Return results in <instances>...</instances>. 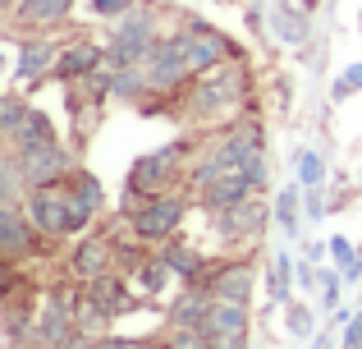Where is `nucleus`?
I'll return each instance as SVG.
<instances>
[{
	"mask_svg": "<svg viewBox=\"0 0 362 349\" xmlns=\"http://www.w3.org/2000/svg\"><path fill=\"white\" fill-rule=\"evenodd\" d=\"M151 37H156V23H151V14H124L115 23V42H110L106 60L110 69H124V64H142L151 55Z\"/></svg>",
	"mask_w": 362,
	"mask_h": 349,
	"instance_id": "f257e3e1",
	"label": "nucleus"
},
{
	"mask_svg": "<svg viewBox=\"0 0 362 349\" xmlns=\"http://www.w3.org/2000/svg\"><path fill=\"white\" fill-rule=\"evenodd\" d=\"M243 97V74L239 69H206L202 79L193 83V92H188V106L197 110V115H221L225 106H234V101Z\"/></svg>",
	"mask_w": 362,
	"mask_h": 349,
	"instance_id": "f03ea898",
	"label": "nucleus"
},
{
	"mask_svg": "<svg viewBox=\"0 0 362 349\" xmlns=\"http://www.w3.org/2000/svg\"><path fill=\"white\" fill-rule=\"evenodd\" d=\"M179 46H184V60H188V69H193V74L216 69L225 55H239L230 37L216 33V28H206V23H197V18L188 23V33H179Z\"/></svg>",
	"mask_w": 362,
	"mask_h": 349,
	"instance_id": "7ed1b4c3",
	"label": "nucleus"
},
{
	"mask_svg": "<svg viewBox=\"0 0 362 349\" xmlns=\"http://www.w3.org/2000/svg\"><path fill=\"white\" fill-rule=\"evenodd\" d=\"M179 221H184V202L156 193L138 216H133V230H138V239H170V234L179 230Z\"/></svg>",
	"mask_w": 362,
	"mask_h": 349,
	"instance_id": "20e7f679",
	"label": "nucleus"
},
{
	"mask_svg": "<svg viewBox=\"0 0 362 349\" xmlns=\"http://www.w3.org/2000/svg\"><path fill=\"white\" fill-rule=\"evenodd\" d=\"M188 60H184V46H179V37H170V42H156L147 55V79L151 88H179V83H188Z\"/></svg>",
	"mask_w": 362,
	"mask_h": 349,
	"instance_id": "39448f33",
	"label": "nucleus"
},
{
	"mask_svg": "<svg viewBox=\"0 0 362 349\" xmlns=\"http://www.w3.org/2000/svg\"><path fill=\"white\" fill-rule=\"evenodd\" d=\"M18 175H23V184L46 188V184H55V179L69 175V161H64V152H60L55 143H46V147H23Z\"/></svg>",
	"mask_w": 362,
	"mask_h": 349,
	"instance_id": "423d86ee",
	"label": "nucleus"
},
{
	"mask_svg": "<svg viewBox=\"0 0 362 349\" xmlns=\"http://www.w3.org/2000/svg\"><path fill=\"white\" fill-rule=\"evenodd\" d=\"M83 308L97 317H119V313H133V299L124 294V285L115 276H92L88 294H83Z\"/></svg>",
	"mask_w": 362,
	"mask_h": 349,
	"instance_id": "0eeeda50",
	"label": "nucleus"
},
{
	"mask_svg": "<svg viewBox=\"0 0 362 349\" xmlns=\"http://www.w3.org/2000/svg\"><path fill=\"white\" fill-rule=\"evenodd\" d=\"M28 221H33L42 234H69V221H64V193H55L51 184L33 188V198H28Z\"/></svg>",
	"mask_w": 362,
	"mask_h": 349,
	"instance_id": "6e6552de",
	"label": "nucleus"
},
{
	"mask_svg": "<svg viewBox=\"0 0 362 349\" xmlns=\"http://www.w3.org/2000/svg\"><path fill=\"white\" fill-rule=\"evenodd\" d=\"M179 152H184V143L165 147V152H156V156H142V161L133 166V175H129V193H138V198L156 193V184L170 175V166H175V156H179Z\"/></svg>",
	"mask_w": 362,
	"mask_h": 349,
	"instance_id": "1a4fd4ad",
	"label": "nucleus"
},
{
	"mask_svg": "<svg viewBox=\"0 0 362 349\" xmlns=\"http://www.w3.org/2000/svg\"><path fill=\"white\" fill-rule=\"evenodd\" d=\"M262 225H266V207H262V202H252V198H243V202L225 207V216H221V234H225V239H243V234H257Z\"/></svg>",
	"mask_w": 362,
	"mask_h": 349,
	"instance_id": "9d476101",
	"label": "nucleus"
},
{
	"mask_svg": "<svg viewBox=\"0 0 362 349\" xmlns=\"http://www.w3.org/2000/svg\"><path fill=\"white\" fill-rule=\"evenodd\" d=\"M211 304H216L211 290L193 285L175 308H170V322H175V326H206V317H211Z\"/></svg>",
	"mask_w": 362,
	"mask_h": 349,
	"instance_id": "9b49d317",
	"label": "nucleus"
},
{
	"mask_svg": "<svg viewBox=\"0 0 362 349\" xmlns=\"http://www.w3.org/2000/svg\"><path fill=\"white\" fill-rule=\"evenodd\" d=\"M101 60H106V51H101V46H92V42H74V46H64V51H60L55 69H60L64 79H83V74H92Z\"/></svg>",
	"mask_w": 362,
	"mask_h": 349,
	"instance_id": "f8f14e48",
	"label": "nucleus"
},
{
	"mask_svg": "<svg viewBox=\"0 0 362 349\" xmlns=\"http://www.w3.org/2000/svg\"><path fill=\"white\" fill-rule=\"evenodd\" d=\"M247 193H252V179H247L243 166H239V171L221 175L216 184H206V207H234V202H243Z\"/></svg>",
	"mask_w": 362,
	"mask_h": 349,
	"instance_id": "ddd939ff",
	"label": "nucleus"
},
{
	"mask_svg": "<svg viewBox=\"0 0 362 349\" xmlns=\"http://www.w3.org/2000/svg\"><path fill=\"white\" fill-rule=\"evenodd\" d=\"M74 271H78V276H106V271H110V244L106 239H83L78 244V248H74Z\"/></svg>",
	"mask_w": 362,
	"mask_h": 349,
	"instance_id": "4468645a",
	"label": "nucleus"
},
{
	"mask_svg": "<svg viewBox=\"0 0 362 349\" xmlns=\"http://www.w3.org/2000/svg\"><path fill=\"white\" fill-rule=\"evenodd\" d=\"M206 336H225V331H247V313L239 299H216L211 304V317H206L202 326Z\"/></svg>",
	"mask_w": 362,
	"mask_h": 349,
	"instance_id": "2eb2a0df",
	"label": "nucleus"
},
{
	"mask_svg": "<svg viewBox=\"0 0 362 349\" xmlns=\"http://www.w3.org/2000/svg\"><path fill=\"white\" fill-rule=\"evenodd\" d=\"M33 248V230H28L23 216H14L9 207H0V253H28Z\"/></svg>",
	"mask_w": 362,
	"mask_h": 349,
	"instance_id": "dca6fc26",
	"label": "nucleus"
},
{
	"mask_svg": "<svg viewBox=\"0 0 362 349\" xmlns=\"http://www.w3.org/2000/svg\"><path fill=\"white\" fill-rule=\"evenodd\" d=\"M69 9H74V0H23V5H18V23H28V28L60 23Z\"/></svg>",
	"mask_w": 362,
	"mask_h": 349,
	"instance_id": "f3484780",
	"label": "nucleus"
},
{
	"mask_svg": "<svg viewBox=\"0 0 362 349\" xmlns=\"http://www.w3.org/2000/svg\"><path fill=\"white\" fill-rule=\"evenodd\" d=\"M211 294L216 299H239V304H247V294H252V267H225L221 276L211 280Z\"/></svg>",
	"mask_w": 362,
	"mask_h": 349,
	"instance_id": "a211bd4d",
	"label": "nucleus"
},
{
	"mask_svg": "<svg viewBox=\"0 0 362 349\" xmlns=\"http://www.w3.org/2000/svg\"><path fill=\"white\" fill-rule=\"evenodd\" d=\"M55 60H60V55H55L51 42H28L23 55H18V74H23V79H37V74H46Z\"/></svg>",
	"mask_w": 362,
	"mask_h": 349,
	"instance_id": "6ab92c4d",
	"label": "nucleus"
},
{
	"mask_svg": "<svg viewBox=\"0 0 362 349\" xmlns=\"http://www.w3.org/2000/svg\"><path fill=\"white\" fill-rule=\"evenodd\" d=\"M18 134V147H46V143H55V129H51V120L42 115V110H28V120L14 129Z\"/></svg>",
	"mask_w": 362,
	"mask_h": 349,
	"instance_id": "aec40b11",
	"label": "nucleus"
},
{
	"mask_svg": "<svg viewBox=\"0 0 362 349\" xmlns=\"http://www.w3.org/2000/svg\"><path fill=\"white\" fill-rule=\"evenodd\" d=\"M160 262H165L175 276H184V280H197V276H202V258H197L193 248H184V244H165Z\"/></svg>",
	"mask_w": 362,
	"mask_h": 349,
	"instance_id": "412c9836",
	"label": "nucleus"
},
{
	"mask_svg": "<svg viewBox=\"0 0 362 349\" xmlns=\"http://www.w3.org/2000/svg\"><path fill=\"white\" fill-rule=\"evenodd\" d=\"M275 216H280V225H284L289 234H298V184L284 188V193L275 198Z\"/></svg>",
	"mask_w": 362,
	"mask_h": 349,
	"instance_id": "4be33fe9",
	"label": "nucleus"
},
{
	"mask_svg": "<svg viewBox=\"0 0 362 349\" xmlns=\"http://www.w3.org/2000/svg\"><path fill=\"white\" fill-rule=\"evenodd\" d=\"M165 349H211V336H206L202 326H175V336H170Z\"/></svg>",
	"mask_w": 362,
	"mask_h": 349,
	"instance_id": "5701e85b",
	"label": "nucleus"
},
{
	"mask_svg": "<svg viewBox=\"0 0 362 349\" xmlns=\"http://www.w3.org/2000/svg\"><path fill=\"white\" fill-rule=\"evenodd\" d=\"M165 262H142L138 267V285L147 290V294H160V285H165Z\"/></svg>",
	"mask_w": 362,
	"mask_h": 349,
	"instance_id": "b1692460",
	"label": "nucleus"
},
{
	"mask_svg": "<svg viewBox=\"0 0 362 349\" xmlns=\"http://www.w3.org/2000/svg\"><path fill=\"white\" fill-rule=\"evenodd\" d=\"M321 175H326V171H321V156H317V152H303V156H298V179H303L308 188H317Z\"/></svg>",
	"mask_w": 362,
	"mask_h": 349,
	"instance_id": "393cba45",
	"label": "nucleus"
},
{
	"mask_svg": "<svg viewBox=\"0 0 362 349\" xmlns=\"http://www.w3.org/2000/svg\"><path fill=\"white\" fill-rule=\"evenodd\" d=\"M23 120H28V106H23V101H14V97L0 101V129H18Z\"/></svg>",
	"mask_w": 362,
	"mask_h": 349,
	"instance_id": "a878e982",
	"label": "nucleus"
},
{
	"mask_svg": "<svg viewBox=\"0 0 362 349\" xmlns=\"http://www.w3.org/2000/svg\"><path fill=\"white\" fill-rule=\"evenodd\" d=\"M262 152H266V147H262ZM262 152H247V156H243V175L252 179V188L266 184V156H262Z\"/></svg>",
	"mask_w": 362,
	"mask_h": 349,
	"instance_id": "bb28decb",
	"label": "nucleus"
},
{
	"mask_svg": "<svg viewBox=\"0 0 362 349\" xmlns=\"http://www.w3.org/2000/svg\"><path fill=\"white\" fill-rule=\"evenodd\" d=\"M289 331L293 336H312V313L308 308H289Z\"/></svg>",
	"mask_w": 362,
	"mask_h": 349,
	"instance_id": "cd10ccee",
	"label": "nucleus"
},
{
	"mask_svg": "<svg viewBox=\"0 0 362 349\" xmlns=\"http://www.w3.org/2000/svg\"><path fill=\"white\" fill-rule=\"evenodd\" d=\"M211 349H247V331H225V336H211Z\"/></svg>",
	"mask_w": 362,
	"mask_h": 349,
	"instance_id": "c85d7f7f",
	"label": "nucleus"
},
{
	"mask_svg": "<svg viewBox=\"0 0 362 349\" xmlns=\"http://www.w3.org/2000/svg\"><path fill=\"white\" fill-rule=\"evenodd\" d=\"M129 5H133V0H92V9H97L101 18H115V14H124Z\"/></svg>",
	"mask_w": 362,
	"mask_h": 349,
	"instance_id": "c756f323",
	"label": "nucleus"
},
{
	"mask_svg": "<svg viewBox=\"0 0 362 349\" xmlns=\"http://www.w3.org/2000/svg\"><path fill=\"white\" fill-rule=\"evenodd\" d=\"M330 258H335V262H344V267H349V262H354L358 253L349 248V239H339V234H335V239H330Z\"/></svg>",
	"mask_w": 362,
	"mask_h": 349,
	"instance_id": "7c9ffc66",
	"label": "nucleus"
},
{
	"mask_svg": "<svg viewBox=\"0 0 362 349\" xmlns=\"http://www.w3.org/2000/svg\"><path fill=\"white\" fill-rule=\"evenodd\" d=\"M18 179H23L18 171H5V166H0V198H5V202L14 198V184H18Z\"/></svg>",
	"mask_w": 362,
	"mask_h": 349,
	"instance_id": "2f4dec72",
	"label": "nucleus"
},
{
	"mask_svg": "<svg viewBox=\"0 0 362 349\" xmlns=\"http://www.w3.org/2000/svg\"><path fill=\"white\" fill-rule=\"evenodd\" d=\"M14 290V267H9V253H0V294Z\"/></svg>",
	"mask_w": 362,
	"mask_h": 349,
	"instance_id": "473e14b6",
	"label": "nucleus"
},
{
	"mask_svg": "<svg viewBox=\"0 0 362 349\" xmlns=\"http://www.w3.org/2000/svg\"><path fill=\"white\" fill-rule=\"evenodd\" d=\"M321 285H326V308L335 313V304H339V280H335V276L326 271V276H321Z\"/></svg>",
	"mask_w": 362,
	"mask_h": 349,
	"instance_id": "72a5a7b5",
	"label": "nucleus"
},
{
	"mask_svg": "<svg viewBox=\"0 0 362 349\" xmlns=\"http://www.w3.org/2000/svg\"><path fill=\"white\" fill-rule=\"evenodd\" d=\"M64 349H101V341H92V336H64Z\"/></svg>",
	"mask_w": 362,
	"mask_h": 349,
	"instance_id": "f704fd0d",
	"label": "nucleus"
},
{
	"mask_svg": "<svg viewBox=\"0 0 362 349\" xmlns=\"http://www.w3.org/2000/svg\"><path fill=\"white\" fill-rule=\"evenodd\" d=\"M308 216H312V221H317V216H326V202H321L317 188H308Z\"/></svg>",
	"mask_w": 362,
	"mask_h": 349,
	"instance_id": "c9c22d12",
	"label": "nucleus"
},
{
	"mask_svg": "<svg viewBox=\"0 0 362 349\" xmlns=\"http://www.w3.org/2000/svg\"><path fill=\"white\" fill-rule=\"evenodd\" d=\"M344 345H349V349H362V317L349 326V341H344Z\"/></svg>",
	"mask_w": 362,
	"mask_h": 349,
	"instance_id": "e433bc0d",
	"label": "nucleus"
},
{
	"mask_svg": "<svg viewBox=\"0 0 362 349\" xmlns=\"http://www.w3.org/2000/svg\"><path fill=\"white\" fill-rule=\"evenodd\" d=\"M349 92H354V83H349V79H335V88H330V97H335V101H344Z\"/></svg>",
	"mask_w": 362,
	"mask_h": 349,
	"instance_id": "4c0bfd02",
	"label": "nucleus"
},
{
	"mask_svg": "<svg viewBox=\"0 0 362 349\" xmlns=\"http://www.w3.org/2000/svg\"><path fill=\"white\" fill-rule=\"evenodd\" d=\"M101 349H147L142 341H101Z\"/></svg>",
	"mask_w": 362,
	"mask_h": 349,
	"instance_id": "58836bf2",
	"label": "nucleus"
},
{
	"mask_svg": "<svg viewBox=\"0 0 362 349\" xmlns=\"http://www.w3.org/2000/svg\"><path fill=\"white\" fill-rule=\"evenodd\" d=\"M344 79H349V83H354V88H362V64H354V69H349V74H344Z\"/></svg>",
	"mask_w": 362,
	"mask_h": 349,
	"instance_id": "ea45409f",
	"label": "nucleus"
},
{
	"mask_svg": "<svg viewBox=\"0 0 362 349\" xmlns=\"http://www.w3.org/2000/svg\"><path fill=\"white\" fill-rule=\"evenodd\" d=\"M312 349H330V336H317V341H312Z\"/></svg>",
	"mask_w": 362,
	"mask_h": 349,
	"instance_id": "a19ab883",
	"label": "nucleus"
},
{
	"mask_svg": "<svg viewBox=\"0 0 362 349\" xmlns=\"http://www.w3.org/2000/svg\"><path fill=\"white\" fill-rule=\"evenodd\" d=\"M0 9H5V0H0Z\"/></svg>",
	"mask_w": 362,
	"mask_h": 349,
	"instance_id": "79ce46f5",
	"label": "nucleus"
}]
</instances>
